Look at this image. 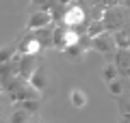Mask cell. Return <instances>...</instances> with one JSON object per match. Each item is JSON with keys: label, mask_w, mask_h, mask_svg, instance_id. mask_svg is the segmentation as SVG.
I'll use <instances>...</instances> for the list:
<instances>
[{"label": "cell", "mask_w": 130, "mask_h": 123, "mask_svg": "<svg viewBox=\"0 0 130 123\" xmlns=\"http://www.w3.org/2000/svg\"><path fill=\"white\" fill-rule=\"evenodd\" d=\"M52 30H54V28H41V30H35V32H32L41 48H50L52 46Z\"/></svg>", "instance_id": "obj_12"}, {"label": "cell", "mask_w": 130, "mask_h": 123, "mask_svg": "<svg viewBox=\"0 0 130 123\" xmlns=\"http://www.w3.org/2000/svg\"><path fill=\"white\" fill-rule=\"evenodd\" d=\"M119 110H121V117H126V114H130V95L128 97H119Z\"/></svg>", "instance_id": "obj_20"}, {"label": "cell", "mask_w": 130, "mask_h": 123, "mask_svg": "<svg viewBox=\"0 0 130 123\" xmlns=\"http://www.w3.org/2000/svg\"><path fill=\"white\" fill-rule=\"evenodd\" d=\"M15 54H18V46H2L0 48V65L11 63Z\"/></svg>", "instance_id": "obj_16"}, {"label": "cell", "mask_w": 130, "mask_h": 123, "mask_svg": "<svg viewBox=\"0 0 130 123\" xmlns=\"http://www.w3.org/2000/svg\"><path fill=\"white\" fill-rule=\"evenodd\" d=\"M28 84H30L37 93H41V91L48 89V73H46V67H43V65H39V67L32 71V76L28 78Z\"/></svg>", "instance_id": "obj_6"}, {"label": "cell", "mask_w": 130, "mask_h": 123, "mask_svg": "<svg viewBox=\"0 0 130 123\" xmlns=\"http://www.w3.org/2000/svg\"><path fill=\"white\" fill-rule=\"evenodd\" d=\"M108 93H111L113 97H117V99H119V97H124L126 95V84H124V80H115V82H111V84H108Z\"/></svg>", "instance_id": "obj_17"}, {"label": "cell", "mask_w": 130, "mask_h": 123, "mask_svg": "<svg viewBox=\"0 0 130 123\" xmlns=\"http://www.w3.org/2000/svg\"><path fill=\"white\" fill-rule=\"evenodd\" d=\"M93 50L100 52V54L106 58V63H113L115 60V54H117V41H115V35L113 32H104V35L95 37L93 39Z\"/></svg>", "instance_id": "obj_3"}, {"label": "cell", "mask_w": 130, "mask_h": 123, "mask_svg": "<svg viewBox=\"0 0 130 123\" xmlns=\"http://www.w3.org/2000/svg\"><path fill=\"white\" fill-rule=\"evenodd\" d=\"M102 78H104V82H106V84L119 80V71H117L115 63H106V65L102 67Z\"/></svg>", "instance_id": "obj_13"}, {"label": "cell", "mask_w": 130, "mask_h": 123, "mask_svg": "<svg viewBox=\"0 0 130 123\" xmlns=\"http://www.w3.org/2000/svg\"><path fill=\"white\" fill-rule=\"evenodd\" d=\"M28 123H41V121H37V119H32V121H28Z\"/></svg>", "instance_id": "obj_23"}, {"label": "cell", "mask_w": 130, "mask_h": 123, "mask_svg": "<svg viewBox=\"0 0 130 123\" xmlns=\"http://www.w3.org/2000/svg\"><path fill=\"white\" fill-rule=\"evenodd\" d=\"M18 78V67L13 63H5L0 65V87L2 89H9V84Z\"/></svg>", "instance_id": "obj_9"}, {"label": "cell", "mask_w": 130, "mask_h": 123, "mask_svg": "<svg viewBox=\"0 0 130 123\" xmlns=\"http://www.w3.org/2000/svg\"><path fill=\"white\" fill-rule=\"evenodd\" d=\"M113 63L119 71V78H130V50H117Z\"/></svg>", "instance_id": "obj_7"}, {"label": "cell", "mask_w": 130, "mask_h": 123, "mask_svg": "<svg viewBox=\"0 0 130 123\" xmlns=\"http://www.w3.org/2000/svg\"><path fill=\"white\" fill-rule=\"evenodd\" d=\"M87 101H89V97H87V93L83 91V89H72L70 91V104L74 106L76 110H83L85 106H87Z\"/></svg>", "instance_id": "obj_10"}, {"label": "cell", "mask_w": 130, "mask_h": 123, "mask_svg": "<svg viewBox=\"0 0 130 123\" xmlns=\"http://www.w3.org/2000/svg\"><path fill=\"white\" fill-rule=\"evenodd\" d=\"M52 15L48 13V11H32L30 15H28V30L35 32V30H41V28H52Z\"/></svg>", "instance_id": "obj_4"}, {"label": "cell", "mask_w": 130, "mask_h": 123, "mask_svg": "<svg viewBox=\"0 0 130 123\" xmlns=\"http://www.w3.org/2000/svg\"><path fill=\"white\" fill-rule=\"evenodd\" d=\"M0 119H2V101H0Z\"/></svg>", "instance_id": "obj_22"}, {"label": "cell", "mask_w": 130, "mask_h": 123, "mask_svg": "<svg viewBox=\"0 0 130 123\" xmlns=\"http://www.w3.org/2000/svg\"><path fill=\"white\" fill-rule=\"evenodd\" d=\"M121 123H128V121H126V119H121Z\"/></svg>", "instance_id": "obj_24"}, {"label": "cell", "mask_w": 130, "mask_h": 123, "mask_svg": "<svg viewBox=\"0 0 130 123\" xmlns=\"http://www.w3.org/2000/svg\"><path fill=\"white\" fill-rule=\"evenodd\" d=\"M41 50H43V48L39 46V41L35 39L32 32H30V35H26V37L18 43V54H20V56H37Z\"/></svg>", "instance_id": "obj_5"}, {"label": "cell", "mask_w": 130, "mask_h": 123, "mask_svg": "<svg viewBox=\"0 0 130 123\" xmlns=\"http://www.w3.org/2000/svg\"><path fill=\"white\" fill-rule=\"evenodd\" d=\"M18 108L26 110L28 114H35L39 108H41V101H39V99H30V101H24V104H18Z\"/></svg>", "instance_id": "obj_19"}, {"label": "cell", "mask_w": 130, "mask_h": 123, "mask_svg": "<svg viewBox=\"0 0 130 123\" xmlns=\"http://www.w3.org/2000/svg\"><path fill=\"white\" fill-rule=\"evenodd\" d=\"M119 7H124V9H130V0H124V2H119Z\"/></svg>", "instance_id": "obj_21"}, {"label": "cell", "mask_w": 130, "mask_h": 123, "mask_svg": "<svg viewBox=\"0 0 130 123\" xmlns=\"http://www.w3.org/2000/svg\"><path fill=\"white\" fill-rule=\"evenodd\" d=\"M128 22V15H126V9L119 7V2H115L113 7H106L102 15V24L106 28V32H117L126 26Z\"/></svg>", "instance_id": "obj_1"}, {"label": "cell", "mask_w": 130, "mask_h": 123, "mask_svg": "<svg viewBox=\"0 0 130 123\" xmlns=\"http://www.w3.org/2000/svg\"><path fill=\"white\" fill-rule=\"evenodd\" d=\"M67 5V11H65L63 15V22H61V26L63 28H83L87 26V11L83 9V7L78 5V2H65Z\"/></svg>", "instance_id": "obj_2"}, {"label": "cell", "mask_w": 130, "mask_h": 123, "mask_svg": "<svg viewBox=\"0 0 130 123\" xmlns=\"http://www.w3.org/2000/svg\"><path fill=\"white\" fill-rule=\"evenodd\" d=\"M80 32L78 30H74V28H65V32H63V43H65V48H70V46H78L80 43Z\"/></svg>", "instance_id": "obj_14"}, {"label": "cell", "mask_w": 130, "mask_h": 123, "mask_svg": "<svg viewBox=\"0 0 130 123\" xmlns=\"http://www.w3.org/2000/svg\"><path fill=\"white\" fill-rule=\"evenodd\" d=\"M37 67H39L37 56H22V60H20V65H18V76L24 78V80H28Z\"/></svg>", "instance_id": "obj_8"}, {"label": "cell", "mask_w": 130, "mask_h": 123, "mask_svg": "<svg viewBox=\"0 0 130 123\" xmlns=\"http://www.w3.org/2000/svg\"><path fill=\"white\" fill-rule=\"evenodd\" d=\"M63 54H65V58L70 60V63H83L87 52H85L83 48H80V43H78V46H70V48H65Z\"/></svg>", "instance_id": "obj_11"}, {"label": "cell", "mask_w": 130, "mask_h": 123, "mask_svg": "<svg viewBox=\"0 0 130 123\" xmlns=\"http://www.w3.org/2000/svg\"><path fill=\"white\" fill-rule=\"evenodd\" d=\"M28 121H30V114H28L26 110H22V108L13 110L11 117H9V123H28Z\"/></svg>", "instance_id": "obj_18"}, {"label": "cell", "mask_w": 130, "mask_h": 123, "mask_svg": "<svg viewBox=\"0 0 130 123\" xmlns=\"http://www.w3.org/2000/svg\"><path fill=\"white\" fill-rule=\"evenodd\" d=\"M0 89H2V87H0Z\"/></svg>", "instance_id": "obj_25"}, {"label": "cell", "mask_w": 130, "mask_h": 123, "mask_svg": "<svg viewBox=\"0 0 130 123\" xmlns=\"http://www.w3.org/2000/svg\"><path fill=\"white\" fill-rule=\"evenodd\" d=\"M104 32H106V28H104L102 22H89V24H87V32H85V35H87L89 39H95V37L104 35Z\"/></svg>", "instance_id": "obj_15"}]
</instances>
